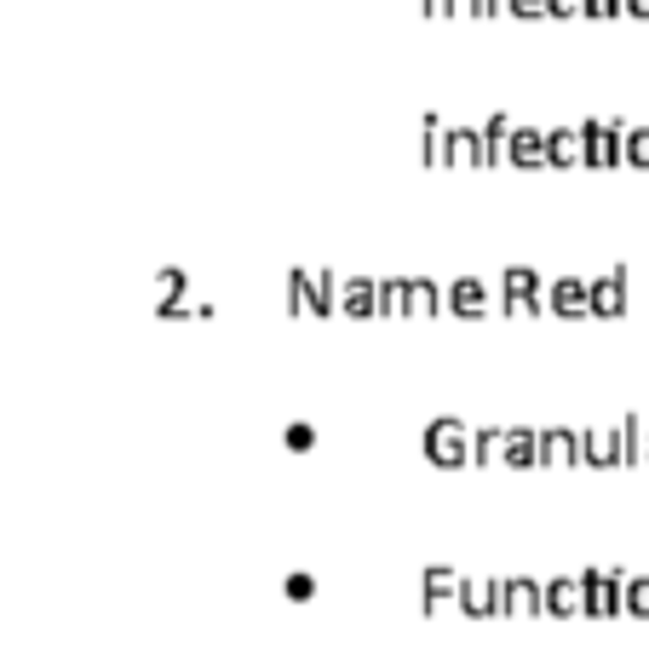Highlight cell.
Here are the masks:
<instances>
[{
  "label": "cell",
  "mask_w": 649,
  "mask_h": 649,
  "mask_svg": "<svg viewBox=\"0 0 649 649\" xmlns=\"http://www.w3.org/2000/svg\"><path fill=\"white\" fill-rule=\"evenodd\" d=\"M627 12L632 18H649V0H627Z\"/></svg>",
  "instance_id": "ba28073f"
},
{
  "label": "cell",
  "mask_w": 649,
  "mask_h": 649,
  "mask_svg": "<svg viewBox=\"0 0 649 649\" xmlns=\"http://www.w3.org/2000/svg\"><path fill=\"white\" fill-rule=\"evenodd\" d=\"M621 161H632V167H649V127H632V132H621Z\"/></svg>",
  "instance_id": "277c9868"
},
{
  "label": "cell",
  "mask_w": 649,
  "mask_h": 649,
  "mask_svg": "<svg viewBox=\"0 0 649 649\" xmlns=\"http://www.w3.org/2000/svg\"><path fill=\"white\" fill-rule=\"evenodd\" d=\"M592 311H598V317H621V311H627V277L592 282Z\"/></svg>",
  "instance_id": "6da1fadb"
},
{
  "label": "cell",
  "mask_w": 649,
  "mask_h": 649,
  "mask_svg": "<svg viewBox=\"0 0 649 649\" xmlns=\"http://www.w3.org/2000/svg\"><path fill=\"white\" fill-rule=\"evenodd\" d=\"M546 460H552V466H569V460H575V437H569V431H552V437H546Z\"/></svg>",
  "instance_id": "8992f818"
},
{
  "label": "cell",
  "mask_w": 649,
  "mask_h": 649,
  "mask_svg": "<svg viewBox=\"0 0 649 649\" xmlns=\"http://www.w3.org/2000/svg\"><path fill=\"white\" fill-rule=\"evenodd\" d=\"M621 449H627V442L615 437V431H592V437H587V455H592L598 466H615V455H621Z\"/></svg>",
  "instance_id": "3957f363"
},
{
  "label": "cell",
  "mask_w": 649,
  "mask_h": 649,
  "mask_svg": "<svg viewBox=\"0 0 649 649\" xmlns=\"http://www.w3.org/2000/svg\"><path fill=\"white\" fill-rule=\"evenodd\" d=\"M546 609H552V615L587 609V587H580V580H558V587H546Z\"/></svg>",
  "instance_id": "7a4b0ae2"
},
{
  "label": "cell",
  "mask_w": 649,
  "mask_h": 649,
  "mask_svg": "<svg viewBox=\"0 0 649 649\" xmlns=\"http://www.w3.org/2000/svg\"><path fill=\"white\" fill-rule=\"evenodd\" d=\"M621 609L649 615V580H627V587H621Z\"/></svg>",
  "instance_id": "52a82bcc"
},
{
  "label": "cell",
  "mask_w": 649,
  "mask_h": 649,
  "mask_svg": "<svg viewBox=\"0 0 649 649\" xmlns=\"http://www.w3.org/2000/svg\"><path fill=\"white\" fill-rule=\"evenodd\" d=\"M500 598H506V609H518V615H529V609H540V592L529 587V580H511V587H506Z\"/></svg>",
  "instance_id": "5b68a950"
}]
</instances>
